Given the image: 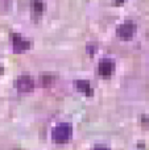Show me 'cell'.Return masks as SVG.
Returning a JSON list of instances; mask_svg holds the SVG:
<instances>
[{
    "mask_svg": "<svg viewBox=\"0 0 149 150\" xmlns=\"http://www.w3.org/2000/svg\"><path fill=\"white\" fill-rule=\"evenodd\" d=\"M53 141L57 144H66L73 136V127L69 122H61L53 129Z\"/></svg>",
    "mask_w": 149,
    "mask_h": 150,
    "instance_id": "6da1fadb",
    "label": "cell"
},
{
    "mask_svg": "<svg viewBox=\"0 0 149 150\" xmlns=\"http://www.w3.org/2000/svg\"><path fill=\"white\" fill-rule=\"evenodd\" d=\"M135 32H136V25L132 23L121 24L116 28V34L120 37L121 40H131L133 37Z\"/></svg>",
    "mask_w": 149,
    "mask_h": 150,
    "instance_id": "7a4b0ae2",
    "label": "cell"
},
{
    "mask_svg": "<svg viewBox=\"0 0 149 150\" xmlns=\"http://www.w3.org/2000/svg\"><path fill=\"white\" fill-rule=\"evenodd\" d=\"M16 88L20 92H31L34 88V82L29 75H21L16 80Z\"/></svg>",
    "mask_w": 149,
    "mask_h": 150,
    "instance_id": "3957f363",
    "label": "cell"
},
{
    "mask_svg": "<svg viewBox=\"0 0 149 150\" xmlns=\"http://www.w3.org/2000/svg\"><path fill=\"white\" fill-rule=\"evenodd\" d=\"M12 46L16 53H23L31 47V42L20 34H12Z\"/></svg>",
    "mask_w": 149,
    "mask_h": 150,
    "instance_id": "277c9868",
    "label": "cell"
},
{
    "mask_svg": "<svg viewBox=\"0 0 149 150\" xmlns=\"http://www.w3.org/2000/svg\"><path fill=\"white\" fill-rule=\"evenodd\" d=\"M115 70V62L110 58H103L100 59L99 66H98V73L102 76H110Z\"/></svg>",
    "mask_w": 149,
    "mask_h": 150,
    "instance_id": "5b68a950",
    "label": "cell"
},
{
    "mask_svg": "<svg viewBox=\"0 0 149 150\" xmlns=\"http://www.w3.org/2000/svg\"><path fill=\"white\" fill-rule=\"evenodd\" d=\"M75 87L79 92L84 93V95H89L91 96L92 95V88H91V84H90L87 80H77L75 82Z\"/></svg>",
    "mask_w": 149,
    "mask_h": 150,
    "instance_id": "8992f818",
    "label": "cell"
},
{
    "mask_svg": "<svg viewBox=\"0 0 149 150\" xmlns=\"http://www.w3.org/2000/svg\"><path fill=\"white\" fill-rule=\"evenodd\" d=\"M94 150H110L108 148H106V146H96Z\"/></svg>",
    "mask_w": 149,
    "mask_h": 150,
    "instance_id": "52a82bcc",
    "label": "cell"
},
{
    "mask_svg": "<svg viewBox=\"0 0 149 150\" xmlns=\"http://www.w3.org/2000/svg\"><path fill=\"white\" fill-rule=\"evenodd\" d=\"M1 71H3V69H1V66H0V75H1Z\"/></svg>",
    "mask_w": 149,
    "mask_h": 150,
    "instance_id": "ba28073f",
    "label": "cell"
}]
</instances>
